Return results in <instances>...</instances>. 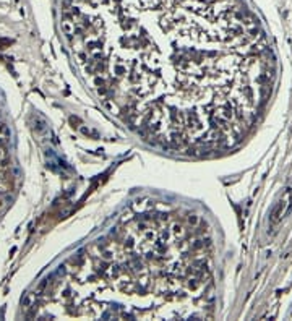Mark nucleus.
<instances>
[{
	"label": "nucleus",
	"instance_id": "f257e3e1",
	"mask_svg": "<svg viewBox=\"0 0 292 321\" xmlns=\"http://www.w3.org/2000/svg\"><path fill=\"white\" fill-rule=\"evenodd\" d=\"M62 15L99 101L167 149L231 148L269 94V47L242 0H62Z\"/></svg>",
	"mask_w": 292,
	"mask_h": 321
},
{
	"label": "nucleus",
	"instance_id": "f03ea898",
	"mask_svg": "<svg viewBox=\"0 0 292 321\" xmlns=\"http://www.w3.org/2000/svg\"><path fill=\"white\" fill-rule=\"evenodd\" d=\"M209 243L177 214H145L78 255L62 284L57 316L177 320L213 310Z\"/></svg>",
	"mask_w": 292,
	"mask_h": 321
}]
</instances>
